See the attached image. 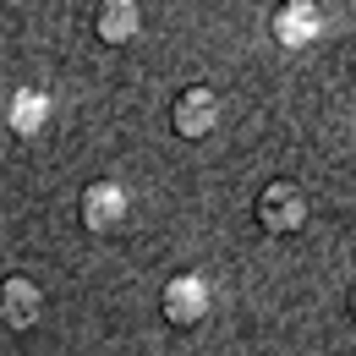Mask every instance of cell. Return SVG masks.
I'll list each match as a JSON object with an SVG mask.
<instances>
[{"instance_id":"1","label":"cell","mask_w":356,"mask_h":356,"mask_svg":"<svg viewBox=\"0 0 356 356\" xmlns=\"http://www.w3.org/2000/svg\"><path fill=\"white\" fill-rule=\"evenodd\" d=\"M258 225L274 236H296L307 225V192L296 181H268L264 197H258Z\"/></svg>"},{"instance_id":"6","label":"cell","mask_w":356,"mask_h":356,"mask_svg":"<svg viewBox=\"0 0 356 356\" xmlns=\"http://www.w3.org/2000/svg\"><path fill=\"white\" fill-rule=\"evenodd\" d=\"M137 28H143L137 0H104V11H99V39L121 44V39H137Z\"/></svg>"},{"instance_id":"5","label":"cell","mask_w":356,"mask_h":356,"mask_svg":"<svg viewBox=\"0 0 356 356\" xmlns=\"http://www.w3.org/2000/svg\"><path fill=\"white\" fill-rule=\"evenodd\" d=\"M203 312H209L203 280H197V274H176V280L165 285V318H170V323H197Z\"/></svg>"},{"instance_id":"4","label":"cell","mask_w":356,"mask_h":356,"mask_svg":"<svg viewBox=\"0 0 356 356\" xmlns=\"http://www.w3.org/2000/svg\"><path fill=\"white\" fill-rule=\"evenodd\" d=\"M0 312H6V323H11V329H33V323H39V312H44V291H39L33 280L11 274V280H6V291H0Z\"/></svg>"},{"instance_id":"3","label":"cell","mask_w":356,"mask_h":356,"mask_svg":"<svg viewBox=\"0 0 356 356\" xmlns=\"http://www.w3.org/2000/svg\"><path fill=\"white\" fill-rule=\"evenodd\" d=\"M121 220H127V192L115 181H93L83 192V225L99 230V236H110V230H121Z\"/></svg>"},{"instance_id":"2","label":"cell","mask_w":356,"mask_h":356,"mask_svg":"<svg viewBox=\"0 0 356 356\" xmlns=\"http://www.w3.org/2000/svg\"><path fill=\"white\" fill-rule=\"evenodd\" d=\"M170 121H176V132L181 137H209L214 127H220V93L214 88H186L176 99V110H170Z\"/></svg>"}]
</instances>
